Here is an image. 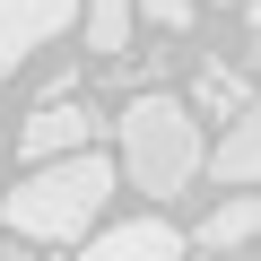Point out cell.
Here are the masks:
<instances>
[{"label": "cell", "instance_id": "cell-1", "mask_svg": "<svg viewBox=\"0 0 261 261\" xmlns=\"http://www.w3.org/2000/svg\"><path fill=\"white\" fill-rule=\"evenodd\" d=\"M105 200H113V157H96V140H87V148L35 157L27 183L0 192V218H9L18 244H79L105 218Z\"/></svg>", "mask_w": 261, "mask_h": 261}, {"label": "cell", "instance_id": "cell-2", "mask_svg": "<svg viewBox=\"0 0 261 261\" xmlns=\"http://www.w3.org/2000/svg\"><path fill=\"white\" fill-rule=\"evenodd\" d=\"M122 166H113V183H130L140 200H183L192 192V174H200V122H192V105L183 96H166V87H140L122 105Z\"/></svg>", "mask_w": 261, "mask_h": 261}, {"label": "cell", "instance_id": "cell-3", "mask_svg": "<svg viewBox=\"0 0 261 261\" xmlns=\"http://www.w3.org/2000/svg\"><path fill=\"white\" fill-rule=\"evenodd\" d=\"M79 18V0H0V79H18L27 53H44Z\"/></svg>", "mask_w": 261, "mask_h": 261}, {"label": "cell", "instance_id": "cell-4", "mask_svg": "<svg viewBox=\"0 0 261 261\" xmlns=\"http://www.w3.org/2000/svg\"><path fill=\"white\" fill-rule=\"evenodd\" d=\"M96 130H105V122H96L79 96H44V105L18 122V148H27V157H61V148H87Z\"/></svg>", "mask_w": 261, "mask_h": 261}, {"label": "cell", "instance_id": "cell-5", "mask_svg": "<svg viewBox=\"0 0 261 261\" xmlns=\"http://www.w3.org/2000/svg\"><path fill=\"white\" fill-rule=\"evenodd\" d=\"M79 244H87L96 261H174V252H183V226H166V218H122V226H105V235L87 226Z\"/></svg>", "mask_w": 261, "mask_h": 261}, {"label": "cell", "instance_id": "cell-6", "mask_svg": "<svg viewBox=\"0 0 261 261\" xmlns=\"http://www.w3.org/2000/svg\"><path fill=\"white\" fill-rule=\"evenodd\" d=\"M252 235H261V209H252V183H244V192H226V200H218L183 244H192V252H244Z\"/></svg>", "mask_w": 261, "mask_h": 261}, {"label": "cell", "instance_id": "cell-7", "mask_svg": "<svg viewBox=\"0 0 261 261\" xmlns=\"http://www.w3.org/2000/svg\"><path fill=\"white\" fill-rule=\"evenodd\" d=\"M200 166H209V183H218V192H244V183H252V166H261V130H252V113H235V122H226V140H218V148H200Z\"/></svg>", "mask_w": 261, "mask_h": 261}, {"label": "cell", "instance_id": "cell-8", "mask_svg": "<svg viewBox=\"0 0 261 261\" xmlns=\"http://www.w3.org/2000/svg\"><path fill=\"white\" fill-rule=\"evenodd\" d=\"M79 35L96 61H122L130 53V0H79Z\"/></svg>", "mask_w": 261, "mask_h": 261}, {"label": "cell", "instance_id": "cell-9", "mask_svg": "<svg viewBox=\"0 0 261 261\" xmlns=\"http://www.w3.org/2000/svg\"><path fill=\"white\" fill-rule=\"evenodd\" d=\"M192 96H200V105H218V113H244V87H235V79H226L218 61H200V79H192Z\"/></svg>", "mask_w": 261, "mask_h": 261}, {"label": "cell", "instance_id": "cell-10", "mask_svg": "<svg viewBox=\"0 0 261 261\" xmlns=\"http://www.w3.org/2000/svg\"><path fill=\"white\" fill-rule=\"evenodd\" d=\"M130 18H148V27L183 35V27H192V0H130Z\"/></svg>", "mask_w": 261, "mask_h": 261}, {"label": "cell", "instance_id": "cell-11", "mask_svg": "<svg viewBox=\"0 0 261 261\" xmlns=\"http://www.w3.org/2000/svg\"><path fill=\"white\" fill-rule=\"evenodd\" d=\"M218 9H244V0H218Z\"/></svg>", "mask_w": 261, "mask_h": 261}]
</instances>
